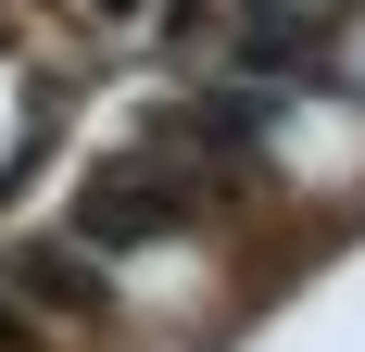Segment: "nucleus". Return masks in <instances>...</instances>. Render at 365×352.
Wrapping results in <instances>:
<instances>
[{
  "label": "nucleus",
  "mask_w": 365,
  "mask_h": 352,
  "mask_svg": "<svg viewBox=\"0 0 365 352\" xmlns=\"http://www.w3.org/2000/svg\"><path fill=\"white\" fill-rule=\"evenodd\" d=\"M13 289H26V302H51V315H88V302H101V264H76V252H26V264H13Z\"/></svg>",
  "instance_id": "1"
}]
</instances>
